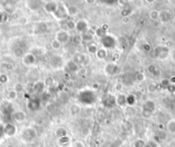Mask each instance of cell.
I'll return each instance as SVG.
<instances>
[{
	"label": "cell",
	"mask_w": 175,
	"mask_h": 147,
	"mask_svg": "<svg viewBox=\"0 0 175 147\" xmlns=\"http://www.w3.org/2000/svg\"><path fill=\"white\" fill-rule=\"evenodd\" d=\"M78 99L82 103L85 105L94 104L96 101V96L94 91L90 90H82L78 95Z\"/></svg>",
	"instance_id": "6da1fadb"
},
{
	"label": "cell",
	"mask_w": 175,
	"mask_h": 147,
	"mask_svg": "<svg viewBox=\"0 0 175 147\" xmlns=\"http://www.w3.org/2000/svg\"><path fill=\"white\" fill-rule=\"evenodd\" d=\"M76 26H77V23L74 22L73 20H68L66 22V29L69 31H72L74 29H76Z\"/></svg>",
	"instance_id": "f546056e"
},
{
	"label": "cell",
	"mask_w": 175,
	"mask_h": 147,
	"mask_svg": "<svg viewBox=\"0 0 175 147\" xmlns=\"http://www.w3.org/2000/svg\"><path fill=\"white\" fill-rule=\"evenodd\" d=\"M45 83L44 82H41V81H38L34 84V89H35V91H37L39 93H42L44 91L45 89Z\"/></svg>",
	"instance_id": "cb8c5ba5"
},
{
	"label": "cell",
	"mask_w": 175,
	"mask_h": 147,
	"mask_svg": "<svg viewBox=\"0 0 175 147\" xmlns=\"http://www.w3.org/2000/svg\"><path fill=\"white\" fill-rule=\"evenodd\" d=\"M70 111H71V114L72 115H77L80 111V108L78 107L77 105H74L71 107V109H70Z\"/></svg>",
	"instance_id": "ab89813d"
},
{
	"label": "cell",
	"mask_w": 175,
	"mask_h": 147,
	"mask_svg": "<svg viewBox=\"0 0 175 147\" xmlns=\"http://www.w3.org/2000/svg\"><path fill=\"white\" fill-rule=\"evenodd\" d=\"M27 115L23 111H17L14 114V119L17 122H22L25 121Z\"/></svg>",
	"instance_id": "d6986e66"
},
{
	"label": "cell",
	"mask_w": 175,
	"mask_h": 147,
	"mask_svg": "<svg viewBox=\"0 0 175 147\" xmlns=\"http://www.w3.org/2000/svg\"><path fill=\"white\" fill-rule=\"evenodd\" d=\"M131 13V10L129 8H124V10H122L121 12V16L124 17V16H129V15Z\"/></svg>",
	"instance_id": "60d3db41"
},
{
	"label": "cell",
	"mask_w": 175,
	"mask_h": 147,
	"mask_svg": "<svg viewBox=\"0 0 175 147\" xmlns=\"http://www.w3.org/2000/svg\"><path fill=\"white\" fill-rule=\"evenodd\" d=\"M69 142H70V138L68 137V135H67V136H64V137L60 138V139H58V143H59L61 145H63V146L67 145V144H69Z\"/></svg>",
	"instance_id": "4dcf8cb0"
},
{
	"label": "cell",
	"mask_w": 175,
	"mask_h": 147,
	"mask_svg": "<svg viewBox=\"0 0 175 147\" xmlns=\"http://www.w3.org/2000/svg\"><path fill=\"white\" fill-rule=\"evenodd\" d=\"M116 102L117 105L121 107V108H124L125 106L127 105L126 103V96L124 94H120L119 96L116 97Z\"/></svg>",
	"instance_id": "9a60e30c"
},
{
	"label": "cell",
	"mask_w": 175,
	"mask_h": 147,
	"mask_svg": "<svg viewBox=\"0 0 175 147\" xmlns=\"http://www.w3.org/2000/svg\"><path fill=\"white\" fill-rule=\"evenodd\" d=\"M14 89H15L14 90H15L16 93H20L24 90V87H23V84H22V83H17L15 84V88H14Z\"/></svg>",
	"instance_id": "e575fe53"
},
{
	"label": "cell",
	"mask_w": 175,
	"mask_h": 147,
	"mask_svg": "<svg viewBox=\"0 0 175 147\" xmlns=\"http://www.w3.org/2000/svg\"><path fill=\"white\" fill-rule=\"evenodd\" d=\"M119 58H120V54H118V53H114L113 54H112V60L113 61H117L119 59Z\"/></svg>",
	"instance_id": "7dc6e473"
},
{
	"label": "cell",
	"mask_w": 175,
	"mask_h": 147,
	"mask_svg": "<svg viewBox=\"0 0 175 147\" xmlns=\"http://www.w3.org/2000/svg\"><path fill=\"white\" fill-rule=\"evenodd\" d=\"M122 21H123V23L126 24V23H128L130 22V18H129V16H124V17L122 18Z\"/></svg>",
	"instance_id": "681fc988"
},
{
	"label": "cell",
	"mask_w": 175,
	"mask_h": 147,
	"mask_svg": "<svg viewBox=\"0 0 175 147\" xmlns=\"http://www.w3.org/2000/svg\"><path fill=\"white\" fill-rule=\"evenodd\" d=\"M122 89H123V85H122L121 83H118V84L116 85V90H118V91H120Z\"/></svg>",
	"instance_id": "f907efd6"
},
{
	"label": "cell",
	"mask_w": 175,
	"mask_h": 147,
	"mask_svg": "<svg viewBox=\"0 0 175 147\" xmlns=\"http://www.w3.org/2000/svg\"><path fill=\"white\" fill-rule=\"evenodd\" d=\"M86 59H87L86 55L79 53V54H77L74 55L73 59H72V60L79 65L84 64V62L86 61Z\"/></svg>",
	"instance_id": "8fae6325"
},
{
	"label": "cell",
	"mask_w": 175,
	"mask_h": 147,
	"mask_svg": "<svg viewBox=\"0 0 175 147\" xmlns=\"http://www.w3.org/2000/svg\"><path fill=\"white\" fill-rule=\"evenodd\" d=\"M67 69L70 72H77V71L79 70V66L73 60H70L68 62V64H67Z\"/></svg>",
	"instance_id": "ffe728a7"
},
{
	"label": "cell",
	"mask_w": 175,
	"mask_h": 147,
	"mask_svg": "<svg viewBox=\"0 0 175 147\" xmlns=\"http://www.w3.org/2000/svg\"><path fill=\"white\" fill-rule=\"evenodd\" d=\"M66 10H67V13H68V16H75L76 15L78 14V8H77L76 5H69V6H66Z\"/></svg>",
	"instance_id": "e0dca14e"
},
{
	"label": "cell",
	"mask_w": 175,
	"mask_h": 147,
	"mask_svg": "<svg viewBox=\"0 0 175 147\" xmlns=\"http://www.w3.org/2000/svg\"><path fill=\"white\" fill-rule=\"evenodd\" d=\"M81 41H83V42H86V43H91V42L93 41V39H94V35L93 34H91L90 32H86L84 33V34H82L81 35Z\"/></svg>",
	"instance_id": "2e32d148"
},
{
	"label": "cell",
	"mask_w": 175,
	"mask_h": 147,
	"mask_svg": "<svg viewBox=\"0 0 175 147\" xmlns=\"http://www.w3.org/2000/svg\"><path fill=\"white\" fill-rule=\"evenodd\" d=\"M144 147H151V145H150V143H148V144H145V146H144Z\"/></svg>",
	"instance_id": "db71d44e"
},
{
	"label": "cell",
	"mask_w": 175,
	"mask_h": 147,
	"mask_svg": "<svg viewBox=\"0 0 175 147\" xmlns=\"http://www.w3.org/2000/svg\"><path fill=\"white\" fill-rule=\"evenodd\" d=\"M36 61V57L33 53H29V54H26L23 58H22V62L23 64L26 65H32L35 63Z\"/></svg>",
	"instance_id": "9c48e42d"
},
{
	"label": "cell",
	"mask_w": 175,
	"mask_h": 147,
	"mask_svg": "<svg viewBox=\"0 0 175 147\" xmlns=\"http://www.w3.org/2000/svg\"><path fill=\"white\" fill-rule=\"evenodd\" d=\"M88 29H89V24H88V23L85 20H79L77 23L76 30H77L81 34H84V33L88 32Z\"/></svg>",
	"instance_id": "ba28073f"
},
{
	"label": "cell",
	"mask_w": 175,
	"mask_h": 147,
	"mask_svg": "<svg viewBox=\"0 0 175 147\" xmlns=\"http://www.w3.org/2000/svg\"><path fill=\"white\" fill-rule=\"evenodd\" d=\"M102 46L104 47L105 49H112L114 48L116 46V40L114 37H112V35H106L101 39Z\"/></svg>",
	"instance_id": "3957f363"
},
{
	"label": "cell",
	"mask_w": 175,
	"mask_h": 147,
	"mask_svg": "<svg viewBox=\"0 0 175 147\" xmlns=\"http://www.w3.org/2000/svg\"><path fill=\"white\" fill-rule=\"evenodd\" d=\"M45 85L47 87H52L53 83H54V79L52 77H47L46 79L45 80Z\"/></svg>",
	"instance_id": "8d00e7d4"
},
{
	"label": "cell",
	"mask_w": 175,
	"mask_h": 147,
	"mask_svg": "<svg viewBox=\"0 0 175 147\" xmlns=\"http://www.w3.org/2000/svg\"><path fill=\"white\" fill-rule=\"evenodd\" d=\"M36 135H37V133L35 131V129L32 127H28L22 132V139L26 143H30L35 139Z\"/></svg>",
	"instance_id": "7a4b0ae2"
},
{
	"label": "cell",
	"mask_w": 175,
	"mask_h": 147,
	"mask_svg": "<svg viewBox=\"0 0 175 147\" xmlns=\"http://www.w3.org/2000/svg\"><path fill=\"white\" fill-rule=\"evenodd\" d=\"M25 54H26L24 53V51H23L22 48H17L16 50H15V55H16V57H23Z\"/></svg>",
	"instance_id": "74e56055"
},
{
	"label": "cell",
	"mask_w": 175,
	"mask_h": 147,
	"mask_svg": "<svg viewBox=\"0 0 175 147\" xmlns=\"http://www.w3.org/2000/svg\"><path fill=\"white\" fill-rule=\"evenodd\" d=\"M7 80H8V77H7L6 75L2 74V75L0 76V82H1V83H6Z\"/></svg>",
	"instance_id": "bcb514c9"
},
{
	"label": "cell",
	"mask_w": 175,
	"mask_h": 147,
	"mask_svg": "<svg viewBox=\"0 0 175 147\" xmlns=\"http://www.w3.org/2000/svg\"><path fill=\"white\" fill-rule=\"evenodd\" d=\"M51 47L52 48L54 49V50H58V49H60L61 48V43L57 41V39H54V40L51 42Z\"/></svg>",
	"instance_id": "1f68e13d"
},
{
	"label": "cell",
	"mask_w": 175,
	"mask_h": 147,
	"mask_svg": "<svg viewBox=\"0 0 175 147\" xmlns=\"http://www.w3.org/2000/svg\"><path fill=\"white\" fill-rule=\"evenodd\" d=\"M59 4H57L56 2L53 1H48L46 3H45L44 9L47 13H51V14H54L56 10H57Z\"/></svg>",
	"instance_id": "8992f818"
},
{
	"label": "cell",
	"mask_w": 175,
	"mask_h": 147,
	"mask_svg": "<svg viewBox=\"0 0 175 147\" xmlns=\"http://www.w3.org/2000/svg\"><path fill=\"white\" fill-rule=\"evenodd\" d=\"M16 127L12 124H8L4 127V133L8 135V136H13V135L16 133Z\"/></svg>",
	"instance_id": "ac0fdd59"
},
{
	"label": "cell",
	"mask_w": 175,
	"mask_h": 147,
	"mask_svg": "<svg viewBox=\"0 0 175 147\" xmlns=\"http://www.w3.org/2000/svg\"><path fill=\"white\" fill-rule=\"evenodd\" d=\"M9 97H10V99H15V98H16L17 97V93L15 91V90H12V91H10V93H9Z\"/></svg>",
	"instance_id": "ee69618b"
},
{
	"label": "cell",
	"mask_w": 175,
	"mask_h": 147,
	"mask_svg": "<svg viewBox=\"0 0 175 147\" xmlns=\"http://www.w3.org/2000/svg\"><path fill=\"white\" fill-rule=\"evenodd\" d=\"M126 103L129 106H134L137 103V97L134 96V95L126 96Z\"/></svg>",
	"instance_id": "4316f807"
},
{
	"label": "cell",
	"mask_w": 175,
	"mask_h": 147,
	"mask_svg": "<svg viewBox=\"0 0 175 147\" xmlns=\"http://www.w3.org/2000/svg\"><path fill=\"white\" fill-rule=\"evenodd\" d=\"M135 79L137 80V82H142V81H143V80L145 79V76H144L143 73L138 72V73L136 74V76H135Z\"/></svg>",
	"instance_id": "f35d334b"
},
{
	"label": "cell",
	"mask_w": 175,
	"mask_h": 147,
	"mask_svg": "<svg viewBox=\"0 0 175 147\" xmlns=\"http://www.w3.org/2000/svg\"><path fill=\"white\" fill-rule=\"evenodd\" d=\"M143 49H144V51H150V47L149 45H144L143 46Z\"/></svg>",
	"instance_id": "f5cc1de1"
},
{
	"label": "cell",
	"mask_w": 175,
	"mask_h": 147,
	"mask_svg": "<svg viewBox=\"0 0 175 147\" xmlns=\"http://www.w3.org/2000/svg\"><path fill=\"white\" fill-rule=\"evenodd\" d=\"M106 72L109 75H113V74L117 73L118 71V66L113 63H110V64L107 65V66L105 68Z\"/></svg>",
	"instance_id": "5bb4252c"
},
{
	"label": "cell",
	"mask_w": 175,
	"mask_h": 147,
	"mask_svg": "<svg viewBox=\"0 0 175 147\" xmlns=\"http://www.w3.org/2000/svg\"><path fill=\"white\" fill-rule=\"evenodd\" d=\"M55 134L58 139H60L62 137L67 136V130L64 127H58L55 131Z\"/></svg>",
	"instance_id": "d4e9b609"
},
{
	"label": "cell",
	"mask_w": 175,
	"mask_h": 147,
	"mask_svg": "<svg viewBox=\"0 0 175 147\" xmlns=\"http://www.w3.org/2000/svg\"><path fill=\"white\" fill-rule=\"evenodd\" d=\"M63 60H62V58L58 55H54L52 56L51 59V65L52 67H59L62 65Z\"/></svg>",
	"instance_id": "4fadbf2b"
},
{
	"label": "cell",
	"mask_w": 175,
	"mask_h": 147,
	"mask_svg": "<svg viewBox=\"0 0 175 147\" xmlns=\"http://www.w3.org/2000/svg\"><path fill=\"white\" fill-rule=\"evenodd\" d=\"M146 143L144 142V140L143 139H137L134 142L133 146L134 147H144L145 146Z\"/></svg>",
	"instance_id": "836d02e7"
},
{
	"label": "cell",
	"mask_w": 175,
	"mask_h": 147,
	"mask_svg": "<svg viewBox=\"0 0 175 147\" xmlns=\"http://www.w3.org/2000/svg\"><path fill=\"white\" fill-rule=\"evenodd\" d=\"M56 39L60 42L61 44L65 43V42H67L70 40V34H69L68 31H65V30H60V31H58L57 33Z\"/></svg>",
	"instance_id": "52a82bcc"
},
{
	"label": "cell",
	"mask_w": 175,
	"mask_h": 147,
	"mask_svg": "<svg viewBox=\"0 0 175 147\" xmlns=\"http://www.w3.org/2000/svg\"><path fill=\"white\" fill-rule=\"evenodd\" d=\"M155 108H156V105H155V102H152V101H148L144 103L143 105V110H146V111H149V112L152 113L155 110Z\"/></svg>",
	"instance_id": "603a6c76"
},
{
	"label": "cell",
	"mask_w": 175,
	"mask_h": 147,
	"mask_svg": "<svg viewBox=\"0 0 175 147\" xmlns=\"http://www.w3.org/2000/svg\"><path fill=\"white\" fill-rule=\"evenodd\" d=\"M36 33L39 34H43L47 31V24L46 23H40L36 25Z\"/></svg>",
	"instance_id": "44dd1931"
},
{
	"label": "cell",
	"mask_w": 175,
	"mask_h": 147,
	"mask_svg": "<svg viewBox=\"0 0 175 147\" xmlns=\"http://www.w3.org/2000/svg\"><path fill=\"white\" fill-rule=\"evenodd\" d=\"M19 23L21 25H25L26 23H28V19H27V17H24V16H22L19 19Z\"/></svg>",
	"instance_id": "f6af8a7d"
},
{
	"label": "cell",
	"mask_w": 175,
	"mask_h": 147,
	"mask_svg": "<svg viewBox=\"0 0 175 147\" xmlns=\"http://www.w3.org/2000/svg\"><path fill=\"white\" fill-rule=\"evenodd\" d=\"M87 51L91 54H96V53L98 51V46L95 42H91L87 46Z\"/></svg>",
	"instance_id": "7402d4cb"
},
{
	"label": "cell",
	"mask_w": 175,
	"mask_h": 147,
	"mask_svg": "<svg viewBox=\"0 0 175 147\" xmlns=\"http://www.w3.org/2000/svg\"><path fill=\"white\" fill-rule=\"evenodd\" d=\"M27 6L31 11H37L41 8V2L39 1H29L27 2Z\"/></svg>",
	"instance_id": "7c38bea8"
},
{
	"label": "cell",
	"mask_w": 175,
	"mask_h": 147,
	"mask_svg": "<svg viewBox=\"0 0 175 147\" xmlns=\"http://www.w3.org/2000/svg\"><path fill=\"white\" fill-rule=\"evenodd\" d=\"M107 56V52L105 48H101V49H98V51L96 53V57L100 59H104Z\"/></svg>",
	"instance_id": "484cf974"
},
{
	"label": "cell",
	"mask_w": 175,
	"mask_h": 147,
	"mask_svg": "<svg viewBox=\"0 0 175 147\" xmlns=\"http://www.w3.org/2000/svg\"><path fill=\"white\" fill-rule=\"evenodd\" d=\"M1 135H2V133H1V131H0V137H1Z\"/></svg>",
	"instance_id": "11a10c76"
},
{
	"label": "cell",
	"mask_w": 175,
	"mask_h": 147,
	"mask_svg": "<svg viewBox=\"0 0 175 147\" xmlns=\"http://www.w3.org/2000/svg\"><path fill=\"white\" fill-rule=\"evenodd\" d=\"M167 129L171 133H175V121H170L167 124Z\"/></svg>",
	"instance_id": "d590c367"
},
{
	"label": "cell",
	"mask_w": 175,
	"mask_h": 147,
	"mask_svg": "<svg viewBox=\"0 0 175 147\" xmlns=\"http://www.w3.org/2000/svg\"><path fill=\"white\" fill-rule=\"evenodd\" d=\"M56 110V106L53 102H48L47 104L46 105V111L48 114H52Z\"/></svg>",
	"instance_id": "f1b7e54d"
},
{
	"label": "cell",
	"mask_w": 175,
	"mask_h": 147,
	"mask_svg": "<svg viewBox=\"0 0 175 147\" xmlns=\"http://www.w3.org/2000/svg\"><path fill=\"white\" fill-rule=\"evenodd\" d=\"M156 89H157V86H156V83H150V85H149V87H148V90H149L150 93L155 92L156 90Z\"/></svg>",
	"instance_id": "b9f144b4"
},
{
	"label": "cell",
	"mask_w": 175,
	"mask_h": 147,
	"mask_svg": "<svg viewBox=\"0 0 175 147\" xmlns=\"http://www.w3.org/2000/svg\"><path fill=\"white\" fill-rule=\"evenodd\" d=\"M52 15L56 17V19L58 20L65 19V18H67L69 16H68V13H67L66 6H64V5H58V8L56 10V12L54 14H52Z\"/></svg>",
	"instance_id": "277c9868"
},
{
	"label": "cell",
	"mask_w": 175,
	"mask_h": 147,
	"mask_svg": "<svg viewBox=\"0 0 175 147\" xmlns=\"http://www.w3.org/2000/svg\"><path fill=\"white\" fill-rule=\"evenodd\" d=\"M152 113L149 112V111H146V110H143V112H142V116H143V118H150V115H151Z\"/></svg>",
	"instance_id": "7bdbcfd3"
},
{
	"label": "cell",
	"mask_w": 175,
	"mask_h": 147,
	"mask_svg": "<svg viewBox=\"0 0 175 147\" xmlns=\"http://www.w3.org/2000/svg\"><path fill=\"white\" fill-rule=\"evenodd\" d=\"M27 106H28V108H29V109H30V110L36 111V110H38V109H40V107H41V102L37 99L29 100Z\"/></svg>",
	"instance_id": "30bf717a"
},
{
	"label": "cell",
	"mask_w": 175,
	"mask_h": 147,
	"mask_svg": "<svg viewBox=\"0 0 175 147\" xmlns=\"http://www.w3.org/2000/svg\"><path fill=\"white\" fill-rule=\"evenodd\" d=\"M72 147H84V144L82 142H80V141H76L73 144V145H72Z\"/></svg>",
	"instance_id": "c3c4849f"
},
{
	"label": "cell",
	"mask_w": 175,
	"mask_h": 147,
	"mask_svg": "<svg viewBox=\"0 0 175 147\" xmlns=\"http://www.w3.org/2000/svg\"><path fill=\"white\" fill-rule=\"evenodd\" d=\"M160 12H158L157 10H151L150 12V17L152 20H157L159 18Z\"/></svg>",
	"instance_id": "d6a6232c"
},
{
	"label": "cell",
	"mask_w": 175,
	"mask_h": 147,
	"mask_svg": "<svg viewBox=\"0 0 175 147\" xmlns=\"http://www.w3.org/2000/svg\"><path fill=\"white\" fill-rule=\"evenodd\" d=\"M102 104L106 108H113L114 106L117 105V102H116V97L112 95H108L106 98H104V100L102 101Z\"/></svg>",
	"instance_id": "5b68a950"
},
{
	"label": "cell",
	"mask_w": 175,
	"mask_h": 147,
	"mask_svg": "<svg viewBox=\"0 0 175 147\" xmlns=\"http://www.w3.org/2000/svg\"><path fill=\"white\" fill-rule=\"evenodd\" d=\"M92 87H93V89H94V90H98L99 88H100V85H99V83H94V84H93Z\"/></svg>",
	"instance_id": "816d5d0a"
},
{
	"label": "cell",
	"mask_w": 175,
	"mask_h": 147,
	"mask_svg": "<svg viewBox=\"0 0 175 147\" xmlns=\"http://www.w3.org/2000/svg\"><path fill=\"white\" fill-rule=\"evenodd\" d=\"M159 18L161 20V22H167L170 18V14L167 10H164L162 12L160 13V16Z\"/></svg>",
	"instance_id": "83f0119b"
}]
</instances>
